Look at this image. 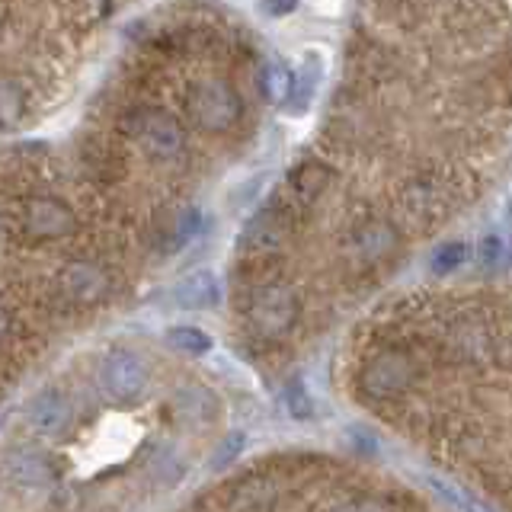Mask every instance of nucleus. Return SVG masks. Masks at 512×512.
Returning <instances> with one entry per match:
<instances>
[{
  "instance_id": "nucleus-6",
  "label": "nucleus",
  "mask_w": 512,
  "mask_h": 512,
  "mask_svg": "<svg viewBox=\"0 0 512 512\" xmlns=\"http://www.w3.org/2000/svg\"><path fill=\"white\" fill-rule=\"evenodd\" d=\"M23 221H26V231H29V234L48 237V240L64 237V234H71V231H74V215H71V208L64 205V202H58V199H45V196L26 202Z\"/></svg>"
},
{
  "instance_id": "nucleus-11",
  "label": "nucleus",
  "mask_w": 512,
  "mask_h": 512,
  "mask_svg": "<svg viewBox=\"0 0 512 512\" xmlns=\"http://www.w3.org/2000/svg\"><path fill=\"white\" fill-rule=\"evenodd\" d=\"M362 384H365V391L368 394H375V397H388L394 391H400L407 384V365L404 359H397V356H378L365 365V372H362Z\"/></svg>"
},
{
  "instance_id": "nucleus-2",
  "label": "nucleus",
  "mask_w": 512,
  "mask_h": 512,
  "mask_svg": "<svg viewBox=\"0 0 512 512\" xmlns=\"http://www.w3.org/2000/svg\"><path fill=\"white\" fill-rule=\"evenodd\" d=\"M128 135L154 160H173L186 148V132L164 109H138L128 116Z\"/></svg>"
},
{
  "instance_id": "nucleus-8",
  "label": "nucleus",
  "mask_w": 512,
  "mask_h": 512,
  "mask_svg": "<svg viewBox=\"0 0 512 512\" xmlns=\"http://www.w3.org/2000/svg\"><path fill=\"white\" fill-rule=\"evenodd\" d=\"M26 416H29L32 429L42 432V436L55 439L71 423V404H68V397H64L61 391L48 388V391H39L36 397L29 400Z\"/></svg>"
},
{
  "instance_id": "nucleus-3",
  "label": "nucleus",
  "mask_w": 512,
  "mask_h": 512,
  "mask_svg": "<svg viewBox=\"0 0 512 512\" xmlns=\"http://www.w3.org/2000/svg\"><path fill=\"white\" fill-rule=\"evenodd\" d=\"M250 320L269 340L285 336L298 320V298L288 285H263L250 295Z\"/></svg>"
},
{
  "instance_id": "nucleus-23",
  "label": "nucleus",
  "mask_w": 512,
  "mask_h": 512,
  "mask_svg": "<svg viewBox=\"0 0 512 512\" xmlns=\"http://www.w3.org/2000/svg\"><path fill=\"white\" fill-rule=\"evenodd\" d=\"M7 327H10V320H7V311L0 308V340H4V333H7Z\"/></svg>"
},
{
  "instance_id": "nucleus-18",
  "label": "nucleus",
  "mask_w": 512,
  "mask_h": 512,
  "mask_svg": "<svg viewBox=\"0 0 512 512\" xmlns=\"http://www.w3.org/2000/svg\"><path fill=\"white\" fill-rule=\"evenodd\" d=\"M244 445H247V436L244 432H228L221 442H218V448H215V455H212V468L218 471V468H228L231 461H237L240 458V452H244Z\"/></svg>"
},
{
  "instance_id": "nucleus-15",
  "label": "nucleus",
  "mask_w": 512,
  "mask_h": 512,
  "mask_svg": "<svg viewBox=\"0 0 512 512\" xmlns=\"http://www.w3.org/2000/svg\"><path fill=\"white\" fill-rule=\"evenodd\" d=\"M167 346L176 349V352H186V356H205V352H212V336H208L202 327H189V324H180V327H170L167 330Z\"/></svg>"
},
{
  "instance_id": "nucleus-17",
  "label": "nucleus",
  "mask_w": 512,
  "mask_h": 512,
  "mask_svg": "<svg viewBox=\"0 0 512 512\" xmlns=\"http://www.w3.org/2000/svg\"><path fill=\"white\" fill-rule=\"evenodd\" d=\"M464 260H468V247L445 244L436 250V256H432V272H436V276H448V272H455Z\"/></svg>"
},
{
  "instance_id": "nucleus-16",
  "label": "nucleus",
  "mask_w": 512,
  "mask_h": 512,
  "mask_svg": "<svg viewBox=\"0 0 512 512\" xmlns=\"http://www.w3.org/2000/svg\"><path fill=\"white\" fill-rule=\"evenodd\" d=\"M20 116H23V90L13 80L0 77V132H10L20 122Z\"/></svg>"
},
{
  "instance_id": "nucleus-4",
  "label": "nucleus",
  "mask_w": 512,
  "mask_h": 512,
  "mask_svg": "<svg viewBox=\"0 0 512 512\" xmlns=\"http://www.w3.org/2000/svg\"><path fill=\"white\" fill-rule=\"evenodd\" d=\"M144 384H148V372H144V365L135 352H125V349L109 352L103 362V388L109 391V397L122 400V404H132V400L141 397Z\"/></svg>"
},
{
  "instance_id": "nucleus-13",
  "label": "nucleus",
  "mask_w": 512,
  "mask_h": 512,
  "mask_svg": "<svg viewBox=\"0 0 512 512\" xmlns=\"http://www.w3.org/2000/svg\"><path fill=\"white\" fill-rule=\"evenodd\" d=\"M292 87H295V77L292 71L285 68L282 61H266L263 71H260V90L269 103H285L288 96H292Z\"/></svg>"
},
{
  "instance_id": "nucleus-5",
  "label": "nucleus",
  "mask_w": 512,
  "mask_h": 512,
  "mask_svg": "<svg viewBox=\"0 0 512 512\" xmlns=\"http://www.w3.org/2000/svg\"><path fill=\"white\" fill-rule=\"evenodd\" d=\"M58 285L68 301L74 304H96L109 295V276L96 263H71L61 269Z\"/></svg>"
},
{
  "instance_id": "nucleus-14",
  "label": "nucleus",
  "mask_w": 512,
  "mask_h": 512,
  "mask_svg": "<svg viewBox=\"0 0 512 512\" xmlns=\"http://www.w3.org/2000/svg\"><path fill=\"white\" fill-rule=\"evenodd\" d=\"M324 186H327V170L320 164H304L298 173H292V180H288V192H292L298 205L314 202Z\"/></svg>"
},
{
  "instance_id": "nucleus-1",
  "label": "nucleus",
  "mask_w": 512,
  "mask_h": 512,
  "mask_svg": "<svg viewBox=\"0 0 512 512\" xmlns=\"http://www.w3.org/2000/svg\"><path fill=\"white\" fill-rule=\"evenodd\" d=\"M240 109H244V103L224 77H205L189 93V116L205 132L231 128L240 119Z\"/></svg>"
},
{
  "instance_id": "nucleus-21",
  "label": "nucleus",
  "mask_w": 512,
  "mask_h": 512,
  "mask_svg": "<svg viewBox=\"0 0 512 512\" xmlns=\"http://www.w3.org/2000/svg\"><path fill=\"white\" fill-rule=\"evenodd\" d=\"M333 512H381V506L368 503V500H352V503H343V506H336Z\"/></svg>"
},
{
  "instance_id": "nucleus-9",
  "label": "nucleus",
  "mask_w": 512,
  "mask_h": 512,
  "mask_svg": "<svg viewBox=\"0 0 512 512\" xmlns=\"http://www.w3.org/2000/svg\"><path fill=\"white\" fill-rule=\"evenodd\" d=\"M285 237H288V228H285L282 215L263 212L244 228V234H240V240H237V247H240V253L266 256V253H276L285 244Z\"/></svg>"
},
{
  "instance_id": "nucleus-20",
  "label": "nucleus",
  "mask_w": 512,
  "mask_h": 512,
  "mask_svg": "<svg viewBox=\"0 0 512 512\" xmlns=\"http://www.w3.org/2000/svg\"><path fill=\"white\" fill-rule=\"evenodd\" d=\"M500 256H503V240L500 237L487 234L484 240H480V263L493 266V263H500Z\"/></svg>"
},
{
  "instance_id": "nucleus-22",
  "label": "nucleus",
  "mask_w": 512,
  "mask_h": 512,
  "mask_svg": "<svg viewBox=\"0 0 512 512\" xmlns=\"http://www.w3.org/2000/svg\"><path fill=\"white\" fill-rule=\"evenodd\" d=\"M461 506H464V512H490L484 503H477L474 496H461Z\"/></svg>"
},
{
  "instance_id": "nucleus-7",
  "label": "nucleus",
  "mask_w": 512,
  "mask_h": 512,
  "mask_svg": "<svg viewBox=\"0 0 512 512\" xmlns=\"http://www.w3.org/2000/svg\"><path fill=\"white\" fill-rule=\"evenodd\" d=\"M170 298H173V304L180 311H208V308H215L218 298H221L218 276L212 269H192L173 285Z\"/></svg>"
},
{
  "instance_id": "nucleus-12",
  "label": "nucleus",
  "mask_w": 512,
  "mask_h": 512,
  "mask_svg": "<svg viewBox=\"0 0 512 512\" xmlns=\"http://www.w3.org/2000/svg\"><path fill=\"white\" fill-rule=\"evenodd\" d=\"M7 471L10 477L16 480V484L23 487H42L48 484V461L42 452H36V448H16V452L7 458Z\"/></svg>"
},
{
  "instance_id": "nucleus-10",
  "label": "nucleus",
  "mask_w": 512,
  "mask_h": 512,
  "mask_svg": "<svg viewBox=\"0 0 512 512\" xmlns=\"http://www.w3.org/2000/svg\"><path fill=\"white\" fill-rule=\"evenodd\" d=\"M170 404H173L176 416H180V420H189V423H208L218 416V397L208 388H202V384H192V381L180 384V388L173 391Z\"/></svg>"
},
{
  "instance_id": "nucleus-19",
  "label": "nucleus",
  "mask_w": 512,
  "mask_h": 512,
  "mask_svg": "<svg viewBox=\"0 0 512 512\" xmlns=\"http://www.w3.org/2000/svg\"><path fill=\"white\" fill-rule=\"evenodd\" d=\"M285 400H288V410H292V416H298V420H304V416H311V400H308V394H304V388H301L298 381L288 384Z\"/></svg>"
}]
</instances>
